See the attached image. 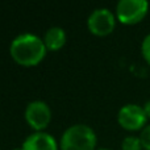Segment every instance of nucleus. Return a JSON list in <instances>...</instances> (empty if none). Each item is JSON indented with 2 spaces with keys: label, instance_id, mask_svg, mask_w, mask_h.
I'll list each match as a JSON object with an SVG mask.
<instances>
[{
  "label": "nucleus",
  "instance_id": "obj_8",
  "mask_svg": "<svg viewBox=\"0 0 150 150\" xmlns=\"http://www.w3.org/2000/svg\"><path fill=\"white\" fill-rule=\"evenodd\" d=\"M45 46L50 52H57L66 44V33L59 26H52L45 32L44 36Z\"/></svg>",
  "mask_w": 150,
  "mask_h": 150
},
{
  "label": "nucleus",
  "instance_id": "obj_1",
  "mask_svg": "<svg viewBox=\"0 0 150 150\" xmlns=\"http://www.w3.org/2000/svg\"><path fill=\"white\" fill-rule=\"evenodd\" d=\"M44 40L33 33H23L13 38L9 46L11 57L16 63L25 67L37 66L46 55Z\"/></svg>",
  "mask_w": 150,
  "mask_h": 150
},
{
  "label": "nucleus",
  "instance_id": "obj_3",
  "mask_svg": "<svg viewBox=\"0 0 150 150\" xmlns=\"http://www.w3.org/2000/svg\"><path fill=\"white\" fill-rule=\"evenodd\" d=\"M149 3L146 0H120L116 5V18L121 24L133 25L146 16Z\"/></svg>",
  "mask_w": 150,
  "mask_h": 150
},
{
  "label": "nucleus",
  "instance_id": "obj_10",
  "mask_svg": "<svg viewBox=\"0 0 150 150\" xmlns=\"http://www.w3.org/2000/svg\"><path fill=\"white\" fill-rule=\"evenodd\" d=\"M140 141H141V145H142V149L150 150V125H146L141 130Z\"/></svg>",
  "mask_w": 150,
  "mask_h": 150
},
{
  "label": "nucleus",
  "instance_id": "obj_9",
  "mask_svg": "<svg viewBox=\"0 0 150 150\" xmlns=\"http://www.w3.org/2000/svg\"><path fill=\"white\" fill-rule=\"evenodd\" d=\"M122 150H142L140 137H134V136H128L122 140L121 142Z\"/></svg>",
  "mask_w": 150,
  "mask_h": 150
},
{
  "label": "nucleus",
  "instance_id": "obj_12",
  "mask_svg": "<svg viewBox=\"0 0 150 150\" xmlns=\"http://www.w3.org/2000/svg\"><path fill=\"white\" fill-rule=\"evenodd\" d=\"M144 111H145V115L146 117H150V100H148L145 104H144Z\"/></svg>",
  "mask_w": 150,
  "mask_h": 150
},
{
  "label": "nucleus",
  "instance_id": "obj_2",
  "mask_svg": "<svg viewBox=\"0 0 150 150\" xmlns=\"http://www.w3.org/2000/svg\"><path fill=\"white\" fill-rule=\"evenodd\" d=\"M96 133L86 124L69 127L61 137V150H95Z\"/></svg>",
  "mask_w": 150,
  "mask_h": 150
},
{
  "label": "nucleus",
  "instance_id": "obj_5",
  "mask_svg": "<svg viewBox=\"0 0 150 150\" xmlns=\"http://www.w3.org/2000/svg\"><path fill=\"white\" fill-rule=\"evenodd\" d=\"M87 26L95 36H108L116 26V16L108 8H98L88 16Z\"/></svg>",
  "mask_w": 150,
  "mask_h": 150
},
{
  "label": "nucleus",
  "instance_id": "obj_14",
  "mask_svg": "<svg viewBox=\"0 0 150 150\" xmlns=\"http://www.w3.org/2000/svg\"><path fill=\"white\" fill-rule=\"evenodd\" d=\"M12 150H23L21 148H15V149H12Z\"/></svg>",
  "mask_w": 150,
  "mask_h": 150
},
{
  "label": "nucleus",
  "instance_id": "obj_6",
  "mask_svg": "<svg viewBox=\"0 0 150 150\" xmlns=\"http://www.w3.org/2000/svg\"><path fill=\"white\" fill-rule=\"evenodd\" d=\"M146 120L148 117H146L144 108L137 104H127L122 108H120L117 113V121L127 130L144 129Z\"/></svg>",
  "mask_w": 150,
  "mask_h": 150
},
{
  "label": "nucleus",
  "instance_id": "obj_4",
  "mask_svg": "<svg viewBox=\"0 0 150 150\" xmlns=\"http://www.w3.org/2000/svg\"><path fill=\"white\" fill-rule=\"evenodd\" d=\"M24 116L30 128L36 132H44L52 121V109L45 101L34 100L26 105Z\"/></svg>",
  "mask_w": 150,
  "mask_h": 150
},
{
  "label": "nucleus",
  "instance_id": "obj_13",
  "mask_svg": "<svg viewBox=\"0 0 150 150\" xmlns=\"http://www.w3.org/2000/svg\"><path fill=\"white\" fill-rule=\"evenodd\" d=\"M98 150H111V149H107V148H100V149H98Z\"/></svg>",
  "mask_w": 150,
  "mask_h": 150
},
{
  "label": "nucleus",
  "instance_id": "obj_7",
  "mask_svg": "<svg viewBox=\"0 0 150 150\" xmlns=\"http://www.w3.org/2000/svg\"><path fill=\"white\" fill-rule=\"evenodd\" d=\"M23 150H58V144L52 134L46 132H34L24 140Z\"/></svg>",
  "mask_w": 150,
  "mask_h": 150
},
{
  "label": "nucleus",
  "instance_id": "obj_11",
  "mask_svg": "<svg viewBox=\"0 0 150 150\" xmlns=\"http://www.w3.org/2000/svg\"><path fill=\"white\" fill-rule=\"evenodd\" d=\"M141 53H142L144 59L150 65V33L148 36H145V38L142 40V44H141Z\"/></svg>",
  "mask_w": 150,
  "mask_h": 150
}]
</instances>
